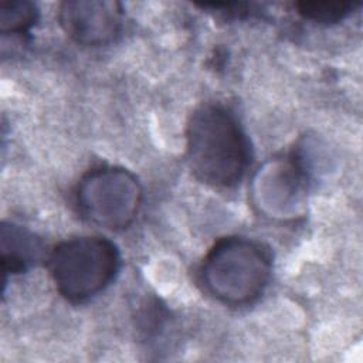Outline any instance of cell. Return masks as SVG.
Instances as JSON below:
<instances>
[{"label":"cell","mask_w":363,"mask_h":363,"mask_svg":"<svg viewBox=\"0 0 363 363\" xmlns=\"http://www.w3.org/2000/svg\"><path fill=\"white\" fill-rule=\"evenodd\" d=\"M250 142L235 115L218 104L200 105L186 128V157L194 177L216 189L241 182L250 164Z\"/></svg>","instance_id":"cell-1"},{"label":"cell","mask_w":363,"mask_h":363,"mask_svg":"<svg viewBox=\"0 0 363 363\" xmlns=\"http://www.w3.org/2000/svg\"><path fill=\"white\" fill-rule=\"evenodd\" d=\"M272 272V258L261 242L245 237L218 240L200 265L204 291L228 306H245L265 291Z\"/></svg>","instance_id":"cell-2"},{"label":"cell","mask_w":363,"mask_h":363,"mask_svg":"<svg viewBox=\"0 0 363 363\" xmlns=\"http://www.w3.org/2000/svg\"><path fill=\"white\" fill-rule=\"evenodd\" d=\"M121 255L105 237L65 240L48 255V271L57 291L69 302H85L102 292L116 277Z\"/></svg>","instance_id":"cell-3"},{"label":"cell","mask_w":363,"mask_h":363,"mask_svg":"<svg viewBox=\"0 0 363 363\" xmlns=\"http://www.w3.org/2000/svg\"><path fill=\"white\" fill-rule=\"evenodd\" d=\"M142 196V186L133 173L118 166H102L81 177L75 206L88 223L119 231L136 218Z\"/></svg>","instance_id":"cell-4"},{"label":"cell","mask_w":363,"mask_h":363,"mask_svg":"<svg viewBox=\"0 0 363 363\" xmlns=\"http://www.w3.org/2000/svg\"><path fill=\"white\" fill-rule=\"evenodd\" d=\"M309 170L301 155L267 162L254 177L255 206L268 217L294 218L303 210Z\"/></svg>","instance_id":"cell-5"},{"label":"cell","mask_w":363,"mask_h":363,"mask_svg":"<svg viewBox=\"0 0 363 363\" xmlns=\"http://www.w3.org/2000/svg\"><path fill=\"white\" fill-rule=\"evenodd\" d=\"M65 34L82 45H106L121 34L123 7L116 0H67L58 7Z\"/></svg>","instance_id":"cell-6"},{"label":"cell","mask_w":363,"mask_h":363,"mask_svg":"<svg viewBox=\"0 0 363 363\" xmlns=\"http://www.w3.org/2000/svg\"><path fill=\"white\" fill-rule=\"evenodd\" d=\"M0 259L3 274L28 271L43 255V242L31 230L13 221H3L0 227Z\"/></svg>","instance_id":"cell-7"},{"label":"cell","mask_w":363,"mask_h":363,"mask_svg":"<svg viewBox=\"0 0 363 363\" xmlns=\"http://www.w3.org/2000/svg\"><path fill=\"white\" fill-rule=\"evenodd\" d=\"M38 10L27 0H4L0 4L1 35H26L37 23Z\"/></svg>","instance_id":"cell-8"},{"label":"cell","mask_w":363,"mask_h":363,"mask_svg":"<svg viewBox=\"0 0 363 363\" xmlns=\"http://www.w3.org/2000/svg\"><path fill=\"white\" fill-rule=\"evenodd\" d=\"M298 14L303 18L319 23V24H335L346 18L350 13L354 11L360 6L359 1H318V0H303L294 4Z\"/></svg>","instance_id":"cell-9"}]
</instances>
